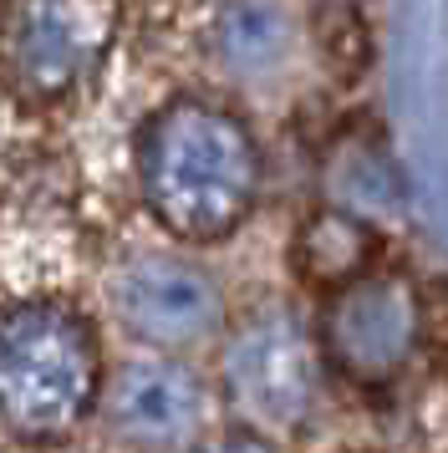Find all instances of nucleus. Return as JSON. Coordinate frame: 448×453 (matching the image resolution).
Segmentation results:
<instances>
[{
  "mask_svg": "<svg viewBox=\"0 0 448 453\" xmlns=\"http://www.w3.org/2000/svg\"><path fill=\"white\" fill-rule=\"evenodd\" d=\"M138 199L179 245H224L265 194V153L235 107L204 92L158 103L133 143Z\"/></svg>",
  "mask_w": 448,
  "mask_h": 453,
  "instance_id": "1",
  "label": "nucleus"
},
{
  "mask_svg": "<svg viewBox=\"0 0 448 453\" xmlns=\"http://www.w3.org/2000/svg\"><path fill=\"white\" fill-rule=\"evenodd\" d=\"M97 326L66 296L0 301V438L20 449L72 443L102 388Z\"/></svg>",
  "mask_w": 448,
  "mask_h": 453,
  "instance_id": "2",
  "label": "nucleus"
},
{
  "mask_svg": "<svg viewBox=\"0 0 448 453\" xmlns=\"http://www.w3.org/2000/svg\"><path fill=\"white\" fill-rule=\"evenodd\" d=\"M326 362L316 347L311 311L290 296H270L250 306L240 321L220 331V372L214 397L235 418V428L285 443L311 428L321 408Z\"/></svg>",
  "mask_w": 448,
  "mask_h": 453,
  "instance_id": "3",
  "label": "nucleus"
},
{
  "mask_svg": "<svg viewBox=\"0 0 448 453\" xmlns=\"http://www.w3.org/2000/svg\"><path fill=\"white\" fill-rule=\"evenodd\" d=\"M118 0H0V82L20 107H57L97 77Z\"/></svg>",
  "mask_w": 448,
  "mask_h": 453,
  "instance_id": "4",
  "label": "nucleus"
},
{
  "mask_svg": "<svg viewBox=\"0 0 448 453\" xmlns=\"http://www.w3.org/2000/svg\"><path fill=\"white\" fill-rule=\"evenodd\" d=\"M311 326L326 372L351 388H387L423 347V290L403 270L367 265L346 286L326 290Z\"/></svg>",
  "mask_w": 448,
  "mask_h": 453,
  "instance_id": "5",
  "label": "nucleus"
},
{
  "mask_svg": "<svg viewBox=\"0 0 448 453\" xmlns=\"http://www.w3.org/2000/svg\"><path fill=\"white\" fill-rule=\"evenodd\" d=\"M107 311L143 351H189L220 342L224 321V290L220 275L194 260L189 250H127L112 260L102 280Z\"/></svg>",
  "mask_w": 448,
  "mask_h": 453,
  "instance_id": "6",
  "label": "nucleus"
},
{
  "mask_svg": "<svg viewBox=\"0 0 448 453\" xmlns=\"http://www.w3.org/2000/svg\"><path fill=\"white\" fill-rule=\"evenodd\" d=\"M214 382L179 351H127L102 372L97 418L133 453H189L214 433Z\"/></svg>",
  "mask_w": 448,
  "mask_h": 453,
  "instance_id": "7",
  "label": "nucleus"
},
{
  "mask_svg": "<svg viewBox=\"0 0 448 453\" xmlns=\"http://www.w3.org/2000/svg\"><path fill=\"white\" fill-rule=\"evenodd\" d=\"M209 51L229 82L270 87L296 62V11L285 0H224Z\"/></svg>",
  "mask_w": 448,
  "mask_h": 453,
  "instance_id": "8",
  "label": "nucleus"
},
{
  "mask_svg": "<svg viewBox=\"0 0 448 453\" xmlns=\"http://www.w3.org/2000/svg\"><path fill=\"white\" fill-rule=\"evenodd\" d=\"M372 250H377V225L372 219L346 214L336 204H321L311 209L290 234V275H296V286L326 296V290L346 286L351 275H362L372 265Z\"/></svg>",
  "mask_w": 448,
  "mask_h": 453,
  "instance_id": "9",
  "label": "nucleus"
},
{
  "mask_svg": "<svg viewBox=\"0 0 448 453\" xmlns=\"http://www.w3.org/2000/svg\"><path fill=\"white\" fill-rule=\"evenodd\" d=\"M326 204L346 209V214H362V219L403 209V184H398V168L387 158L382 138L346 133L342 143H331V158H326Z\"/></svg>",
  "mask_w": 448,
  "mask_h": 453,
  "instance_id": "10",
  "label": "nucleus"
},
{
  "mask_svg": "<svg viewBox=\"0 0 448 453\" xmlns=\"http://www.w3.org/2000/svg\"><path fill=\"white\" fill-rule=\"evenodd\" d=\"M189 453H281L270 438L260 433H244V428H224V433H204Z\"/></svg>",
  "mask_w": 448,
  "mask_h": 453,
  "instance_id": "11",
  "label": "nucleus"
}]
</instances>
